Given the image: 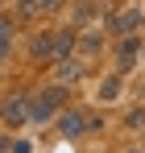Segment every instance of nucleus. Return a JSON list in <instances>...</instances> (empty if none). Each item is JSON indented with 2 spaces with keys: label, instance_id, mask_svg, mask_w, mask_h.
I'll return each instance as SVG.
<instances>
[{
  "label": "nucleus",
  "instance_id": "obj_1",
  "mask_svg": "<svg viewBox=\"0 0 145 153\" xmlns=\"http://www.w3.org/2000/svg\"><path fill=\"white\" fill-rule=\"evenodd\" d=\"M62 108V87H46L42 95H33V103H29V120H37V124H46L50 116Z\"/></svg>",
  "mask_w": 145,
  "mask_h": 153
},
{
  "label": "nucleus",
  "instance_id": "obj_2",
  "mask_svg": "<svg viewBox=\"0 0 145 153\" xmlns=\"http://www.w3.org/2000/svg\"><path fill=\"white\" fill-rule=\"evenodd\" d=\"M137 54H141V37H137V33L120 37V46H116V75H129V71H133Z\"/></svg>",
  "mask_w": 145,
  "mask_h": 153
},
{
  "label": "nucleus",
  "instance_id": "obj_3",
  "mask_svg": "<svg viewBox=\"0 0 145 153\" xmlns=\"http://www.w3.org/2000/svg\"><path fill=\"white\" fill-rule=\"evenodd\" d=\"M0 116H4V124H25L29 120V100L25 95H4L0 100Z\"/></svg>",
  "mask_w": 145,
  "mask_h": 153
},
{
  "label": "nucleus",
  "instance_id": "obj_4",
  "mask_svg": "<svg viewBox=\"0 0 145 153\" xmlns=\"http://www.w3.org/2000/svg\"><path fill=\"white\" fill-rule=\"evenodd\" d=\"M58 132H62V137H83V132H87V116H83V112H62V116H58Z\"/></svg>",
  "mask_w": 145,
  "mask_h": 153
},
{
  "label": "nucleus",
  "instance_id": "obj_5",
  "mask_svg": "<svg viewBox=\"0 0 145 153\" xmlns=\"http://www.w3.org/2000/svg\"><path fill=\"white\" fill-rule=\"evenodd\" d=\"M137 29H141V13H137V8H124V13L112 17V33H120V37L137 33Z\"/></svg>",
  "mask_w": 145,
  "mask_h": 153
},
{
  "label": "nucleus",
  "instance_id": "obj_6",
  "mask_svg": "<svg viewBox=\"0 0 145 153\" xmlns=\"http://www.w3.org/2000/svg\"><path fill=\"white\" fill-rule=\"evenodd\" d=\"M29 50H33V58H54V29H42V33H33Z\"/></svg>",
  "mask_w": 145,
  "mask_h": 153
},
{
  "label": "nucleus",
  "instance_id": "obj_7",
  "mask_svg": "<svg viewBox=\"0 0 145 153\" xmlns=\"http://www.w3.org/2000/svg\"><path fill=\"white\" fill-rule=\"evenodd\" d=\"M75 42H79V33H75V29H54V62H58V58H67Z\"/></svg>",
  "mask_w": 145,
  "mask_h": 153
},
{
  "label": "nucleus",
  "instance_id": "obj_8",
  "mask_svg": "<svg viewBox=\"0 0 145 153\" xmlns=\"http://www.w3.org/2000/svg\"><path fill=\"white\" fill-rule=\"evenodd\" d=\"M79 75H83L79 58H58V83H75Z\"/></svg>",
  "mask_w": 145,
  "mask_h": 153
},
{
  "label": "nucleus",
  "instance_id": "obj_9",
  "mask_svg": "<svg viewBox=\"0 0 145 153\" xmlns=\"http://www.w3.org/2000/svg\"><path fill=\"white\" fill-rule=\"evenodd\" d=\"M54 8H62V0H21L25 17H33V13H54Z\"/></svg>",
  "mask_w": 145,
  "mask_h": 153
},
{
  "label": "nucleus",
  "instance_id": "obj_10",
  "mask_svg": "<svg viewBox=\"0 0 145 153\" xmlns=\"http://www.w3.org/2000/svg\"><path fill=\"white\" fill-rule=\"evenodd\" d=\"M116 95H120V75H108L99 83V100L108 103V100H116Z\"/></svg>",
  "mask_w": 145,
  "mask_h": 153
},
{
  "label": "nucleus",
  "instance_id": "obj_11",
  "mask_svg": "<svg viewBox=\"0 0 145 153\" xmlns=\"http://www.w3.org/2000/svg\"><path fill=\"white\" fill-rule=\"evenodd\" d=\"M91 17H96V4H87V0L75 4V25H83V21H91Z\"/></svg>",
  "mask_w": 145,
  "mask_h": 153
},
{
  "label": "nucleus",
  "instance_id": "obj_12",
  "mask_svg": "<svg viewBox=\"0 0 145 153\" xmlns=\"http://www.w3.org/2000/svg\"><path fill=\"white\" fill-rule=\"evenodd\" d=\"M79 46H83L87 54H96L99 46H104V37H99V33H87V37H79Z\"/></svg>",
  "mask_w": 145,
  "mask_h": 153
},
{
  "label": "nucleus",
  "instance_id": "obj_13",
  "mask_svg": "<svg viewBox=\"0 0 145 153\" xmlns=\"http://www.w3.org/2000/svg\"><path fill=\"white\" fill-rule=\"evenodd\" d=\"M124 124H129V128H145V112H129Z\"/></svg>",
  "mask_w": 145,
  "mask_h": 153
},
{
  "label": "nucleus",
  "instance_id": "obj_14",
  "mask_svg": "<svg viewBox=\"0 0 145 153\" xmlns=\"http://www.w3.org/2000/svg\"><path fill=\"white\" fill-rule=\"evenodd\" d=\"M4 149H8V141H4V137H0V153H4Z\"/></svg>",
  "mask_w": 145,
  "mask_h": 153
},
{
  "label": "nucleus",
  "instance_id": "obj_15",
  "mask_svg": "<svg viewBox=\"0 0 145 153\" xmlns=\"http://www.w3.org/2000/svg\"><path fill=\"white\" fill-rule=\"evenodd\" d=\"M133 153H145V149H133Z\"/></svg>",
  "mask_w": 145,
  "mask_h": 153
}]
</instances>
